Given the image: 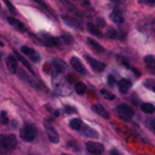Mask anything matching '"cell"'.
I'll list each match as a JSON object with an SVG mask.
<instances>
[{
  "label": "cell",
  "instance_id": "obj_6",
  "mask_svg": "<svg viewBox=\"0 0 155 155\" xmlns=\"http://www.w3.org/2000/svg\"><path fill=\"white\" fill-rule=\"evenodd\" d=\"M85 145H86L87 151H90V153H92V154H102V153L104 151L103 144L97 143V142H87Z\"/></svg>",
  "mask_w": 155,
  "mask_h": 155
},
{
  "label": "cell",
  "instance_id": "obj_33",
  "mask_svg": "<svg viewBox=\"0 0 155 155\" xmlns=\"http://www.w3.org/2000/svg\"><path fill=\"white\" fill-rule=\"evenodd\" d=\"M108 84H109L110 86H113V85L115 84V78H114L113 75H109V76H108Z\"/></svg>",
  "mask_w": 155,
  "mask_h": 155
},
{
  "label": "cell",
  "instance_id": "obj_38",
  "mask_svg": "<svg viewBox=\"0 0 155 155\" xmlns=\"http://www.w3.org/2000/svg\"><path fill=\"white\" fill-rule=\"evenodd\" d=\"M149 88H151V90H153V91L155 92V82H154V84H153V85H151V86H150Z\"/></svg>",
  "mask_w": 155,
  "mask_h": 155
},
{
  "label": "cell",
  "instance_id": "obj_9",
  "mask_svg": "<svg viewBox=\"0 0 155 155\" xmlns=\"http://www.w3.org/2000/svg\"><path fill=\"white\" fill-rule=\"evenodd\" d=\"M70 65H71L78 73H80V74H82V75L86 74V69H85L82 62H81L78 57H71V58H70Z\"/></svg>",
  "mask_w": 155,
  "mask_h": 155
},
{
  "label": "cell",
  "instance_id": "obj_31",
  "mask_svg": "<svg viewBox=\"0 0 155 155\" xmlns=\"http://www.w3.org/2000/svg\"><path fill=\"white\" fill-rule=\"evenodd\" d=\"M1 122H2V124H7V122H8V119H7L5 111H1Z\"/></svg>",
  "mask_w": 155,
  "mask_h": 155
},
{
  "label": "cell",
  "instance_id": "obj_36",
  "mask_svg": "<svg viewBox=\"0 0 155 155\" xmlns=\"http://www.w3.org/2000/svg\"><path fill=\"white\" fill-rule=\"evenodd\" d=\"M110 155H120V153H119L116 149H113V150L110 151Z\"/></svg>",
  "mask_w": 155,
  "mask_h": 155
},
{
  "label": "cell",
  "instance_id": "obj_20",
  "mask_svg": "<svg viewBox=\"0 0 155 155\" xmlns=\"http://www.w3.org/2000/svg\"><path fill=\"white\" fill-rule=\"evenodd\" d=\"M87 29H88V31H90L91 34H93V35H96V36H102L101 30H99L98 27L94 25L93 23H87Z\"/></svg>",
  "mask_w": 155,
  "mask_h": 155
},
{
  "label": "cell",
  "instance_id": "obj_17",
  "mask_svg": "<svg viewBox=\"0 0 155 155\" xmlns=\"http://www.w3.org/2000/svg\"><path fill=\"white\" fill-rule=\"evenodd\" d=\"M7 21H8L10 24L15 25L18 30H21V31H25V27H24V24H23L22 22H19L18 19H16V18H13V17H7Z\"/></svg>",
  "mask_w": 155,
  "mask_h": 155
},
{
  "label": "cell",
  "instance_id": "obj_3",
  "mask_svg": "<svg viewBox=\"0 0 155 155\" xmlns=\"http://www.w3.org/2000/svg\"><path fill=\"white\" fill-rule=\"evenodd\" d=\"M0 147L6 150H13L17 147V138L13 134H0Z\"/></svg>",
  "mask_w": 155,
  "mask_h": 155
},
{
  "label": "cell",
  "instance_id": "obj_4",
  "mask_svg": "<svg viewBox=\"0 0 155 155\" xmlns=\"http://www.w3.org/2000/svg\"><path fill=\"white\" fill-rule=\"evenodd\" d=\"M116 114L119 115L120 119L125 121H130L134 115V110L127 104H119L116 107Z\"/></svg>",
  "mask_w": 155,
  "mask_h": 155
},
{
  "label": "cell",
  "instance_id": "obj_21",
  "mask_svg": "<svg viewBox=\"0 0 155 155\" xmlns=\"http://www.w3.org/2000/svg\"><path fill=\"white\" fill-rule=\"evenodd\" d=\"M87 42H88V45H90L96 52H103V51H104V48H103L97 41H94V40H92V39H87Z\"/></svg>",
  "mask_w": 155,
  "mask_h": 155
},
{
  "label": "cell",
  "instance_id": "obj_19",
  "mask_svg": "<svg viewBox=\"0 0 155 155\" xmlns=\"http://www.w3.org/2000/svg\"><path fill=\"white\" fill-rule=\"evenodd\" d=\"M81 131H82V133H84L85 136H87V137H92V138H97V137H98V132H96L94 130H92V128L88 127V126H82Z\"/></svg>",
  "mask_w": 155,
  "mask_h": 155
},
{
  "label": "cell",
  "instance_id": "obj_12",
  "mask_svg": "<svg viewBox=\"0 0 155 155\" xmlns=\"http://www.w3.org/2000/svg\"><path fill=\"white\" fill-rule=\"evenodd\" d=\"M53 70H54V73H57V74H63L64 71H65V64L62 62V61H59V59H54L53 61Z\"/></svg>",
  "mask_w": 155,
  "mask_h": 155
},
{
  "label": "cell",
  "instance_id": "obj_28",
  "mask_svg": "<svg viewBox=\"0 0 155 155\" xmlns=\"http://www.w3.org/2000/svg\"><path fill=\"white\" fill-rule=\"evenodd\" d=\"M101 93H102V94H103V96H104V97H105L107 99H109V101H113V99L115 98V96H114L113 93L108 92L107 90H102V91H101Z\"/></svg>",
  "mask_w": 155,
  "mask_h": 155
},
{
  "label": "cell",
  "instance_id": "obj_10",
  "mask_svg": "<svg viewBox=\"0 0 155 155\" xmlns=\"http://www.w3.org/2000/svg\"><path fill=\"white\" fill-rule=\"evenodd\" d=\"M6 67L10 73H17L18 70V64H17V58L15 56H8L6 58Z\"/></svg>",
  "mask_w": 155,
  "mask_h": 155
},
{
  "label": "cell",
  "instance_id": "obj_16",
  "mask_svg": "<svg viewBox=\"0 0 155 155\" xmlns=\"http://www.w3.org/2000/svg\"><path fill=\"white\" fill-rule=\"evenodd\" d=\"M144 63H145V65L149 68V70H151V71L155 74V57H154V56H145Z\"/></svg>",
  "mask_w": 155,
  "mask_h": 155
},
{
  "label": "cell",
  "instance_id": "obj_22",
  "mask_svg": "<svg viewBox=\"0 0 155 155\" xmlns=\"http://www.w3.org/2000/svg\"><path fill=\"white\" fill-rule=\"evenodd\" d=\"M140 109H142L145 114H153V113L155 111V107H154L153 104H150V103H143V104L140 105Z\"/></svg>",
  "mask_w": 155,
  "mask_h": 155
},
{
  "label": "cell",
  "instance_id": "obj_24",
  "mask_svg": "<svg viewBox=\"0 0 155 155\" xmlns=\"http://www.w3.org/2000/svg\"><path fill=\"white\" fill-rule=\"evenodd\" d=\"M74 90H75V92L78 94H84L86 92V86L82 82H76L75 86H74Z\"/></svg>",
  "mask_w": 155,
  "mask_h": 155
},
{
  "label": "cell",
  "instance_id": "obj_26",
  "mask_svg": "<svg viewBox=\"0 0 155 155\" xmlns=\"http://www.w3.org/2000/svg\"><path fill=\"white\" fill-rule=\"evenodd\" d=\"M61 39H62V41H63L64 44H68V45L73 44V41H74L73 36H71V35H69V34H63Z\"/></svg>",
  "mask_w": 155,
  "mask_h": 155
},
{
  "label": "cell",
  "instance_id": "obj_2",
  "mask_svg": "<svg viewBox=\"0 0 155 155\" xmlns=\"http://www.w3.org/2000/svg\"><path fill=\"white\" fill-rule=\"evenodd\" d=\"M36 133H38V130L31 124H25L19 130V137L24 142H31V140H34L35 137H36Z\"/></svg>",
  "mask_w": 155,
  "mask_h": 155
},
{
  "label": "cell",
  "instance_id": "obj_37",
  "mask_svg": "<svg viewBox=\"0 0 155 155\" xmlns=\"http://www.w3.org/2000/svg\"><path fill=\"white\" fill-rule=\"evenodd\" d=\"M142 2H148V4H155V0H142Z\"/></svg>",
  "mask_w": 155,
  "mask_h": 155
},
{
  "label": "cell",
  "instance_id": "obj_25",
  "mask_svg": "<svg viewBox=\"0 0 155 155\" xmlns=\"http://www.w3.org/2000/svg\"><path fill=\"white\" fill-rule=\"evenodd\" d=\"M19 75L22 76V79H23V80H25L27 82H29V84H30V85H33L34 87H36V86H38V85L35 84V81H34V80H31V79H28V75H27V74H25L23 70H19Z\"/></svg>",
  "mask_w": 155,
  "mask_h": 155
},
{
  "label": "cell",
  "instance_id": "obj_29",
  "mask_svg": "<svg viewBox=\"0 0 155 155\" xmlns=\"http://www.w3.org/2000/svg\"><path fill=\"white\" fill-rule=\"evenodd\" d=\"M148 127L155 133V119H151V120L148 121Z\"/></svg>",
  "mask_w": 155,
  "mask_h": 155
},
{
  "label": "cell",
  "instance_id": "obj_27",
  "mask_svg": "<svg viewBox=\"0 0 155 155\" xmlns=\"http://www.w3.org/2000/svg\"><path fill=\"white\" fill-rule=\"evenodd\" d=\"M63 19H64L65 23H68V24H70V25L78 28V24H79V23H78L76 21H74V19H71V18H69V17H65V16H63Z\"/></svg>",
  "mask_w": 155,
  "mask_h": 155
},
{
  "label": "cell",
  "instance_id": "obj_7",
  "mask_svg": "<svg viewBox=\"0 0 155 155\" xmlns=\"http://www.w3.org/2000/svg\"><path fill=\"white\" fill-rule=\"evenodd\" d=\"M85 58H86V61L91 64V67L93 68V70L94 71H103L104 70V68H105V64L103 63V62H101V61H97V59H94V58H92L91 56H85Z\"/></svg>",
  "mask_w": 155,
  "mask_h": 155
},
{
  "label": "cell",
  "instance_id": "obj_5",
  "mask_svg": "<svg viewBox=\"0 0 155 155\" xmlns=\"http://www.w3.org/2000/svg\"><path fill=\"white\" fill-rule=\"evenodd\" d=\"M44 127H45L47 138H48L52 143H58V140H59V136H58V132L56 131V128L52 126V124L48 122L47 120H45V121H44Z\"/></svg>",
  "mask_w": 155,
  "mask_h": 155
},
{
  "label": "cell",
  "instance_id": "obj_34",
  "mask_svg": "<svg viewBox=\"0 0 155 155\" xmlns=\"http://www.w3.org/2000/svg\"><path fill=\"white\" fill-rule=\"evenodd\" d=\"M65 111L67 113H75V109H73L70 105H65Z\"/></svg>",
  "mask_w": 155,
  "mask_h": 155
},
{
  "label": "cell",
  "instance_id": "obj_23",
  "mask_svg": "<svg viewBox=\"0 0 155 155\" xmlns=\"http://www.w3.org/2000/svg\"><path fill=\"white\" fill-rule=\"evenodd\" d=\"M16 56H17V58H18V59H19V61L23 63V65H24V67H25V68H27V69L30 71V74H34V71H33V69H31V67H30L29 62H28V61H27V59H25L23 56H21L18 52H16Z\"/></svg>",
  "mask_w": 155,
  "mask_h": 155
},
{
  "label": "cell",
  "instance_id": "obj_11",
  "mask_svg": "<svg viewBox=\"0 0 155 155\" xmlns=\"http://www.w3.org/2000/svg\"><path fill=\"white\" fill-rule=\"evenodd\" d=\"M92 110H93L94 113H97L99 116L104 117V119H108V117H109L108 110H107L102 104H94V105H92Z\"/></svg>",
  "mask_w": 155,
  "mask_h": 155
},
{
  "label": "cell",
  "instance_id": "obj_14",
  "mask_svg": "<svg viewBox=\"0 0 155 155\" xmlns=\"http://www.w3.org/2000/svg\"><path fill=\"white\" fill-rule=\"evenodd\" d=\"M42 36H44V40L47 42V45H50V46H58L59 45V39L58 38H53V36H51V35H47V34H45V33H42L41 34Z\"/></svg>",
  "mask_w": 155,
  "mask_h": 155
},
{
  "label": "cell",
  "instance_id": "obj_40",
  "mask_svg": "<svg viewBox=\"0 0 155 155\" xmlns=\"http://www.w3.org/2000/svg\"><path fill=\"white\" fill-rule=\"evenodd\" d=\"M154 24H155V19H154Z\"/></svg>",
  "mask_w": 155,
  "mask_h": 155
},
{
  "label": "cell",
  "instance_id": "obj_8",
  "mask_svg": "<svg viewBox=\"0 0 155 155\" xmlns=\"http://www.w3.org/2000/svg\"><path fill=\"white\" fill-rule=\"evenodd\" d=\"M21 51H22L24 54H27L33 62H39V61H40V56H39V53H38L35 50H33L31 47L22 46V47H21Z\"/></svg>",
  "mask_w": 155,
  "mask_h": 155
},
{
  "label": "cell",
  "instance_id": "obj_39",
  "mask_svg": "<svg viewBox=\"0 0 155 155\" xmlns=\"http://www.w3.org/2000/svg\"><path fill=\"white\" fill-rule=\"evenodd\" d=\"M81 1H82L85 5H88V0H81Z\"/></svg>",
  "mask_w": 155,
  "mask_h": 155
},
{
  "label": "cell",
  "instance_id": "obj_41",
  "mask_svg": "<svg viewBox=\"0 0 155 155\" xmlns=\"http://www.w3.org/2000/svg\"><path fill=\"white\" fill-rule=\"evenodd\" d=\"M0 7H1V5H0Z\"/></svg>",
  "mask_w": 155,
  "mask_h": 155
},
{
  "label": "cell",
  "instance_id": "obj_13",
  "mask_svg": "<svg viewBox=\"0 0 155 155\" xmlns=\"http://www.w3.org/2000/svg\"><path fill=\"white\" fill-rule=\"evenodd\" d=\"M110 19H111L114 23H116V24H121V23L124 22V16H122V13H121L120 11L115 10V11H113V12L110 13Z\"/></svg>",
  "mask_w": 155,
  "mask_h": 155
},
{
  "label": "cell",
  "instance_id": "obj_32",
  "mask_svg": "<svg viewBox=\"0 0 155 155\" xmlns=\"http://www.w3.org/2000/svg\"><path fill=\"white\" fill-rule=\"evenodd\" d=\"M4 1H5V4L7 5V7H8V8H10V10H11V11H12L13 13H16V8L13 7V5H12V4H11V2L8 1V0H4Z\"/></svg>",
  "mask_w": 155,
  "mask_h": 155
},
{
  "label": "cell",
  "instance_id": "obj_30",
  "mask_svg": "<svg viewBox=\"0 0 155 155\" xmlns=\"http://www.w3.org/2000/svg\"><path fill=\"white\" fill-rule=\"evenodd\" d=\"M108 36L111 38V39L116 38V30H115V29H109V30H108Z\"/></svg>",
  "mask_w": 155,
  "mask_h": 155
},
{
  "label": "cell",
  "instance_id": "obj_1",
  "mask_svg": "<svg viewBox=\"0 0 155 155\" xmlns=\"http://www.w3.org/2000/svg\"><path fill=\"white\" fill-rule=\"evenodd\" d=\"M53 86H54L56 91L58 93H61V94H69L70 93L69 84L64 80L63 74L53 73Z\"/></svg>",
  "mask_w": 155,
  "mask_h": 155
},
{
  "label": "cell",
  "instance_id": "obj_18",
  "mask_svg": "<svg viewBox=\"0 0 155 155\" xmlns=\"http://www.w3.org/2000/svg\"><path fill=\"white\" fill-rule=\"evenodd\" d=\"M69 125H70V127H71L73 130H75V131H81V128H82V126H84L82 121H81L80 119H78V117L71 119L70 122H69Z\"/></svg>",
  "mask_w": 155,
  "mask_h": 155
},
{
  "label": "cell",
  "instance_id": "obj_35",
  "mask_svg": "<svg viewBox=\"0 0 155 155\" xmlns=\"http://www.w3.org/2000/svg\"><path fill=\"white\" fill-rule=\"evenodd\" d=\"M34 1H35V2H38L39 5H41L42 7H47V6H46V2H45L44 0H34Z\"/></svg>",
  "mask_w": 155,
  "mask_h": 155
},
{
  "label": "cell",
  "instance_id": "obj_15",
  "mask_svg": "<svg viewBox=\"0 0 155 155\" xmlns=\"http://www.w3.org/2000/svg\"><path fill=\"white\" fill-rule=\"evenodd\" d=\"M130 87H131V81H130V80L122 79V80L119 81V90H120V92L126 93V92L130 90Z\"/></svg>",
  "mask_w": 155,
  "mask_h": 155
}]
</instances>
